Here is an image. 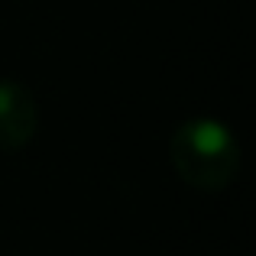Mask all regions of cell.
<instances>
[{"mask_svg":"<svg viewBox=\"0 0 256 256\" xmlns=\"http://www.w3.org/2000/svg\"><path fill=\"white\" fill-rule=\"evenodd\" d=\"M169 159L185 185L201 192H220L240 172V143L220 120L192 117L172 130Z\"/></svg>","mask_w":256,"mask_h":256,"instance_id":"6da1fadb","label":"cell"},{"mask_svg":"<svg viewBox=\"0 0 256 256\" xmlns=\"http://www.w3.org/2000/svg\"><path fill=\"white\" fill-rule=\"evenodd\" d=\"M39 126V107L30 88L16 82H0V150L20 152L30 146Z\"/></svg>","mask_w":256,"mask_h":256,"instance_id":"7a4b0ae2","label":"cell"}]
</instances>
